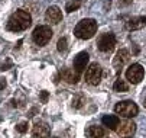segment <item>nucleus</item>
Here are the masks:
<instances>
[{
	"label": "nucleus",
	"mask_w": 146,
	"mask_h": 138,
	"mask_svg": "<svg viewBox=\"0 0 146 138\" xmlns=\"http://www.w3.org/2000/svg\"><path fill=\"white\" fill-rule=\"evenodd\" d=\"M32 23V16L26 10H16L7 21V29L12 32L25 31Z\"/></svg>",
	"instance_id": "obj_1"
},
{
	"label": "nucleus",
	"mask_w": 146,
	"mask_h": 138,
	"mask_svg": "<svg viewBox=\"0 0 146 138\" xmlns=\"http://www.w3.org/2000/svg\"><path fill=\"white\" fill-rule=\"evenodd\" d=\"M97 32V22L94 19H82L74 28V35L80 39H90Z\"/></svg>",
	"instance_id": "obj_2"
},
{
	"label": "nucleus",
	"mask_w": 146,
	"mask_h": 138,
	"mask_svg": "<svg viewBox=\"0 0 146 138\" xmlns=\"http://www.w3.org/2000/svg\"><path fill=\"white\" fill-rule=\"evenodd\" d=\"M54 32L51 29V26H46V25H39L35 28L33 33H32V39H33V42L39 47H44L46 45L49 41H51V38H52Z\"/></svg>",
	"instance_id": "obj_3"
},
{
	"label": "nucleus",
	"mask_w": 146,
	"mask_h": 138,
	"mask_svg": "<svg viewBox=\"0 0 146 138\" xmlns=\"http://www.w3.org/2000/svg\"><path fill=\"white\" fill-rule=\"evenodd\" d=\"M114 112L124 118H133L139 113V108L133 100H121L114 106Z\"/></svg>",
	"instance_id": "obj_4"
},
{
	"label": "nucleus",
	"mask_w": 146,
	"mask_h": 138,
	"mask_svg": "<svg viewBox=\"0 0 146 138\" xmlns=\"http://www.w3.org/2000/svg\"><path fill=\"white\" fill-rule=\"evenodd\" d=\"M101 76H103V70L100 67V64L97 63H93L90 64V67L86 70V82L88 84H93V86H97L101 80Z\"/></svg>",
	"instance_id": "obj_5"
},
{
	"label": "nucleus",
	"mask_w": 146,
	"mask_h": 138,
	"mask_svg": "<svg viewBox=\"0 0 146 138\" xmlns=\"http://www.w3.org/2000/svg\"><path fill=\"white\" fill-rule=\"evenodd\" d=\"M143 76H145V70L140 64H132L127 70H126V78L132 83V84H137L143 80Z\"/></svg>",
	"instance_id": "obj_6"
},
{
	"label": "nucleus",
	"mask_w": 146,
	"mask_h": 138,
	"mask_svg": "<svg viewBox=\"0 0 146 138\" xmlns=\"http://www.w3.org/2000/svg\"><path fill=\"white\" fill-rule=\"evenodd\" d=\"M97 45H98V50H100L101 52H110V51L114 50L116 36H114L113 33H104V35L100 36Z\"/></svg>",
	"instance_id": "obj_7"
},
{
	"label": "nucleus",
	"mask_w": 146,
	"mask_h": 138,
	"mask_svg": "<svg viewBox=\"0 0 146 138\" xmlns=\"http://www.w3.org/2000/svg\"><path fill=\"white\" fill-rule=\"evenodd\" d=\"M135 131H136V125L130 119H124V121L119 122V125L116 128V132L119 134V137H123V138L132 137L135 134Z\"/></svg>",
	"instance_id": "obj_8"
},
{
	"label": "nucleus",
	"mask_w": 146,
	"mask_h": 138,
	"mask_svg": "<svg viewBox=\"0 0 146 138\" xmlns=\"http://www.w3.org/2000/svg\"><path fill=\"white\" fill-rule=\"evenodd\" d=\"M49 134H51V129H49V125L46 122L39 121L33 125V129H32L33 138H49Z\"/></svg>",
	"instance_id": "obj_9"
},
{
	"label": "nucleus",
	"mask_w": 146,
	"mask_h": 138,
	"mask_svg": "<svg viewBox=\"0 0 146 138\" xmlns=\"http://www.w3.org/2000/svg\"><path fill=\"white\" fill-rule=\"evenodd\" d=\"M130 60V52L127 50L121 48L120 51H117L116 57H114V61H113V66L116 70H121V67H124Z\"/></svg>",
	"instance_id": "obj_10"
},
{
	"label": "nucleus",
	"mask_w": 146,
	"mask_h": 138,
	"mask_svg": "<svg viewBox=\"0 0 146 138\" xmlns=\"http://www.w3.org/2000/svg\"><path fill=\"white\" fill-rule=\"evenodd\" d=\"M88 64V52L86 51H81L77 54V57L74 58V70L77 73H82L86 70V66Z\"/></svg>",
	"instance_id": "obj_11"
},
{
	"label": "nucleus",
	"mask_w": 146,
	"mask_h": 138,
	"mask_svg": "<svg viewBox=\"0 0 146 138\" xmlns=\"http://www.w3.org/2000/svg\"><path fill=\"white\" fill-rule=\"evenodd\" d=\"M45 19L49 22V23H59L61 19H62V12L58 6H51L46 9L45 12Z\"/></svg>",
	"instance_id": "obj_12"
},
{
	"label": "nucleus",
	"mask_w": 146,
	"mask_h": 138,
	"mask_svg": "<svg viewBox=\"0 0 146 138\" xmlns=\"http://www.w3.org/2000/svg\"><path fill=\"white\" fill-rule=\"evenodd\" d=\"M61 77L62 80H65L70 84H75L80 80V73H77L74 68H64L61 71Z\"/></svg>",
	"instance_id": "obj_13"
},
{
	"label": "nucleus",
	"mask_w": 146,
	"mask_h": 138,
	"mask_svg": "<svg viewBox=\"0 0 146 138\" xmlns=\"http://www.w3.org/2000/svg\"><path fill=\"white\" fill-rule=\"evenodd\" d=\"M146 26V16H139V17H132L130 21L126 22V28L129 31H136Z\"/></svg>",
	"instance_id": "obj_14"
},
{
	"label": "nucleus",
	"mask_w": 146,
	"mask_h": 138,
	"mask_svg": "<svg viewBox=\"0 0 146 138\" xmlns=\"http://www.w3.org/2000/svg\"><path fill=\"white\" fill-rule=\"evenodd\" d=\"M86 135H87V138H104L106 137V131L101 127L91 125L86 129Z\"/></svg>",
	"instance_id": "obj_15"
},
{
	"label": "nucleus",
	"mask_w": 146,
	"mask_h": 138,
	"mask_svg": "<svg viewBox=\"0 0 146 138\" xmlns=\"http://www.w3.org/2000/svg\"><path fill=\"white\" fill-rule=\"evenodd\" d=\"M101 122H103L104 127H107L109 129H116L120 121H119V116H116V115H104L101 118Z\"/></svg>",
	"instance_id": "obj_16"
},
{
	"label": "nucleus",
	"mask_w": 146,
	"mask_h": 138,
	"mask_svg": "<svg viewBox=\"0 0 146 138\" xmlns=\"http://www.w3.org/2000/svg\"><path fill=\"white\" fill-rule=\"evenodd\" d=\"M113 89L114 92H119V93H123V92H127L129 90V84L126 80H121V78H117L113 84Z\"/></svg>",
	"instance_id": "obj_17"
},
{
	"label": "nucleus",
	"mask_w": 146,
	"mask_h": 138,
	"mask_svg": "<svg viewBox=\"0 0 146 138\" xmlns=\"http://www.w3.org/2000/svg\"><path fill=\"white\" fill-rule=\"evenodd\" d=\"M84 105H86V97L82 96L81 93L75 94V96H74V99H72V108H75V109H81Z\"/></svg>",
	"instance_id": "obj_18"
},
{
	"label": "nucleus",
	"mask_w": 146,
	"mask_h": 138,
	"mask_svg": "<svg viewBox=\"0 0 146 138\" xmlns=\"http://www.w3.org/2000/svg\"><path fill=\"white\" fill-rule=\"evenodd\" d=\"M81 5H82V0H71V2H68V3H67L65 10H67L68 13L75 12V10H78V9L81 7Z\"/></svg>",
	"instance_id": "obj_19"
},
{
	"label": "nucleus",
	"mask_w": 146,
	"mask_h": 138,
	"mask_svg": "<svg viewBox=\"0 0 146 138\" xmlns=\"http://www.w3.org/2000/svg\"><path fill=\"white\" fill-rule=\"evenodd\" d=\"M67 44H68V39H67V38H59V41H58V44H56L58 51H59V52L65 51V50H67Z\"/></svg>",
	"instance_id": "obj_20"
},
{
	"label": "nucleus",
	"mask_w": 146,
	"mask_h": 138,
	"mask_svg": "<svg viewBox=\"0 0 146 138\" xmlns=\"http://www.w3.org/2000/svg\"><path fill=\"white\" fill-rule=\"evenodd\" d=\"M28 122H20V124H17L16 125V131L17 132H20V134H25L26 131H28Z\"/></svg>",
	"instance_id": "obj_21"
},
{
	"label": "nucleus",
	"mask_w": 146,
	"mask_h": 138,
	"mask_svg": "<svg viewBox=\"0 0 146 138\" xmlns=\"http://www.w3.org/2000/svg\"><path fill=\"white\" fill-rule=\"evenodd\" d=\"M40 100H42L44 103L48 100V92H45V90H44L42 93H40Z\"/></svg>",
	"instance_id": "obj_22"
},
{
	"label": "nucleus",
	"mask_w": 146,
	"mask_h": 138,
	"mask_svg": "<svg viewBox=\"0 0 146 138\" xmlns=\"http://www.w3.org/2000/svg\"><path fill=\"white\" fill-rule=\"evenodd\" d=\"M6 80H5V78H2V77H0V90H3L5 87H6Z\"/></svg>",
	"instance_id": "obj_23"
},
{
	"label": "nucleus",
	"mask_w": 146,
	"mask_h": 138,
	"mask_svg": "<svg viewBox=\"0 0 146 138\" xmlns=\"http://www.w3.org/2000/svg\"><path fill=\"white\" fill-rule=\"evenodd\" d=\"M145 106H146V99H145Z\"/></svg>",
	"instance_id": "obj_24"
}]
</instances>
